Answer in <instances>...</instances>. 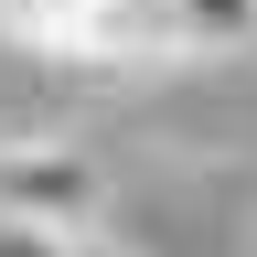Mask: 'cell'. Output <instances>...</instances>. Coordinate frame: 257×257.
Listing matches in <instances>:
<instances>
[{
    "instance_id": "1",
    "label": "cell",
    "mask_w": 257,
    "mask_h": 257,
    "mask_svg": "<svg viewBox=\"0 0 257 257\" xmlns=\"http://www.w3.org/2000/svg\"><path fill=\"white\" fill-rule=\"evenodd\" d=\"M0 43L86 64V75H128V64H182L172 0H0Z\"/></svg>"
},
{
    "instance_id": "2",
    "label": "cell",
    "mask_w": 257,
    "mask_h": 257,
    "mask_svg": "<svg viewBox=\"0 0 257 257\" xmlns=\"http://www.w3.org/2000/svg\"><path fill=\"white\" fill-rule=\"evenodd\" d=\"M0 225L107 236V172H96V150L54 140V128H11L0 140Z\"/></svg>"
},
{
    "instance_id": "3",
    "label": "cell",
    "mask_w": 257,
    "mask_h": 257,
    "mask_svg": "<svg viewBox=\"0 0 257 257\" xmlns=\"http://www.w3.org/2000/svg\"><path fill=\"white\" fill-rule=\"evenodd\" d=\"M172 22H182V64L257 43V0H172Z\"/></svg>"
},
{
    "instance_id": "4",
    "label": "cell",
    "mask_w": 257,
    "mask_h": 257,
    "mask_svg": "<svg viewBox=\"0 0 257 257\" xmlns=\"http://www.w3.org/2000/svg\"><path fill=\"white\" fill-rule=\"evenodd\" d=\"M0 257H118L107 236H43V225H0Z\"/></svg>"
}]
</instances>
